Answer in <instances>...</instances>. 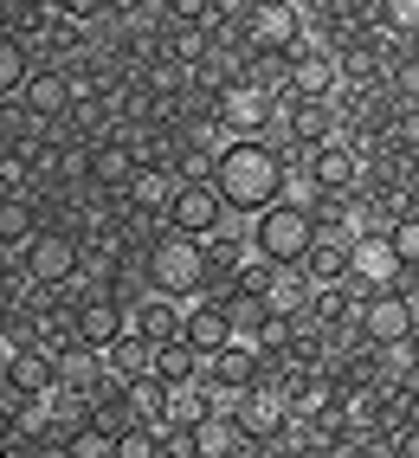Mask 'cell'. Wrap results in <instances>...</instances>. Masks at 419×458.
Masks as SVG:
<instances>
[{
    "instance_id": "obj_17",
    "label": "cell",
    "mask_w": 419,
    "mask_h": 458,
    "mask_svg": "<svg viewBox=\"0 0 419 458\" xmlns=\"http://www.w3.org/2000/svg\"><path fill=\"white\" fill-rule=\"evenodd\" d=\"M181 335H188V343H194L206 361H214L239 329H232V317H226V303H220V297H200V303H188V329H181Z\"/></svg>"
},
{
    "instance_id": "obj_1",
    "label": "cell",
    "mask_w": 419,
    "mask_h": 458,
    "mask_svg": "<svg viewBox=\"0 0 419 458\" xmlns=\"http://www.w3.org/2000/svg\"><path fill=\"white\" fill-rule=\"evenodd\" d=\"M290 148L278 136H226L220 142V156H214V188L226 194L232 213H264L278 194H284V181H290Z\"/></svg>"
},
{
    "instance_id": "obj_14",
    "label": "cell",
    "mask_w": 419,
    "mask_h": 458,
    "mask_svg": "<svg viewBox=\"0 0 419 458\" xmlns=\"http://www.w3.org/2000/svg\"><path fill=\"white\" fill-rule=\"evenodd\" d=\"M226 407V387L214 375H194V381H168V401H162V420L174 426H200V420H214Z\"/></svg>"
},
{
    "instance_id": "obj_24",
    "label": "cell",
    "mask_w": 419,
    "mask_h": 458,
    "mask_svg": "<svg viewBox=\"0 0 419 458\" xmlns=\"http://www.w3.org/2000/svg\"><path fill=\"white\" fill-rule=\"evenodd\" d=\"M206 252H214V271H239V265L252 259V233L220 226V233H206Z\"/></svg>"
},
{
    "instance_id": "obj_4",
    "label": "cell",
    "mask_w": 419,
    "mask_h": 458,
    "mask_svg": "<svg viewBox=\"0 0 419 458\" xmlns=\"http://www.w3.org/2000/svg\"><path fill=\"white\" fill-rule=\"evenodd\" d=\"M336 136H342V104L336 98H297V90H284V104H278V142L290 148L297 162H304L310 148L336 142Z\"/></svg>"
},
{
    "instance_id": "obj_22",
    "label": "cell",
    "mask_w": 419,
    "mask_h": 458,
    "mask_svg": "<svg viewBox=\"0 0 419 458\" xmlns=\"http://www.w3.org/2000/svg\"><path fill=\"white\" fill-rule=\"evenodd\" d=\"M39 52H26V39L0 33V98H26V78H33Z\"/></svg>"
},
{
    "instance_id": "obj_12",
    "label": "cell",
    "mask_w": 419,
    "mask_h": 458,
    "mask_svg": "<svg viewBox=\"0 0 419 458\" xmlns=\"http://www.w3.org/2000/svg\"><path fill=\"white\" fill-rule=\"evenodd\" d=\"M71 317H78V335H84V349H97V355H104V349L116 343V335L130 329V303L116 297V291H104V284H97V291L84 297Z\"/></svg>"
},
{
    "instance_id": "obj_15",
    "label": "cell",
    "mask_w": 419,
    "mask_h": 458,
    "mask_svg": "<svg viewBox=\"0 0 419 458\" xmlns=\"http://www.w3.org/2000/svg\"><path fill=\"white\" fill-rule=\"evenodd\" d=\"M304 168H310V181H316L323 194H355V188H362V174H368L362 156H355L342 136H336V142H323V148H310Z\"/></svg>"
},
{
    "instance_id": "obj_5",
    "label": "cell",
    "mask_w": 419,
    "mask_h": 458,
    "mask_svg": "<svg viewBox=\"0 0 419 458\" xmlns=\"http://www.w3.org/2000/svg\"><path fill=\"white\" fill-rule=\"evenodd\" d=\"M355 329H362L374 349L419 335V297H413V284L400 278V284H381V291H368V297H362V323H355Z\"/></svg>"
},
{
    "instance_id": "obj_21",
    "label": "cell",
    "mask_w": 419,
    "mask_h": 458,
    "mask_svg": "<svg viewBox=\"0 0 419 458\" xmlns=\"http://www.w3.org/2000/svg\"><path fill=\"white\" fill-rule=\"evenodd\" d=\"M155 375L162 381H194V375H206V355L188 335H168V343H155Z\"/></svg>"
},
{
    "instance_id": "obj_3",
    "label": "cell",
    "mask_w": 419,
    "mask_h": 458,
    "mask_svg": "<svg viewBox=\"0 0 419 458\" xmlns=\"http://www.w3.org/2000/svg\"><path fill=\"white\" fill-rule=\"evenodd\" d=\"M316 239H323V213L290 194H278L264 213H252V252L272 265H304Z\"/></svg>"
},
{
    "instance_id": "obj_28",
    "label": "cell",
    "mask_w": 419,
    "mask_h": 458,
    "mask_svg": "<svg viewBox=\"0 0 419 458\" xmlns=\"http://www.w3.org/2000/svg\"><path fill=\"white\" fill-rule=\"evenodd\" d=\"M297 7H323V0H297Z\"/></svg>"
},
{
    "instance_id": "obj_6",
    "label": "cell",
    "mask_w": 419,
    "mask_h": 458,
    "mask_svg": "<svg viewBox=\"0 0 419 458\" xmlns=\"http://www.w3.org/2000/svg\"><path fill=\"white\" fill-rule=\"evenodd\" d=\"M278 90H264L252 78L220 84V130L226 136H278Z\"/></svg>"
},
{
    "instance_id": "obj_9",
    "label": "cell",
    "mask_w": 419,
    "mask_h": 458,
    "mask_svg": "<svg viewBox=\"0 0 419 458\" xmlns=\"http://www.w3.org/2000/svg\"><path fill=\"white\" fill-rule=\"evenodd\" d=\"M136 168H142L136 142H130L123 130H104L91 148H84V168H78V181H84L91 194H123L130 181H136Z\"/></svg>"
},
{
    "instance_id": "obj_8",
    "label": "cell",
    "mask_w": 419,
    "mask_h": 458,
    "mask_svg": "<svg viewBox=\"0 0 419 458\" xmlns=\"http://www.w3.org/2000/svg\"><path fill=\"white\" fill-rule=\"evenodd\" d=\"M304 39H310V7H297V0H252L246 7V46L297 52Z\"/></svg>"
},
{
    "instance_id": "obj_11",
    "label": "cell",
    "mask_w": 419,
    "mask_h": 458,
    "mask_svg": "<svg viewBox=\"0 0 419 458\" xmlns=\"http://www.w3.org/2000/svg\"><path fill=\"white\" fill-rule=\"evenodd\" d=\"M26 110L39 116V123H65L71 104H78V90H71V58H39L33 78H26Z\"/></svg>"
},
{
    "instance_id": "obj_25",
    "label": "cell",
    "mask_w": 419,
    "mask_h": 458,
    "mask_svg": "<svg viewBox=\"0 0 419 458\" xmlns=\"http://www.w3.org/2000/svg\"><path fill=\"white\" fill-rule=\"evenodd\" d=\"M116 426H104V420H84L78 426V439H71V458H116Z\"/></svg>"
},
{
    "instance_id": "obj_2",
    "label": "cell",
    "mask_w": 419,
    "mask_h": 458,
    "mask_svg": "<svg viewBox=\"0 0 419 458\" xmlns=\"http://www.w3.org/2000/svg\"><path fill=\"white\" fill-rule=\"evenodd\" d=\"M142 265H148V291L162 297H181V303H200L214 291V252H206L200 233H181V226H155L142 246Z\"/></svg>"
},
{
    "instance_id": "obj_7",
    "label": "cell",
    "mask_w": 419,
    "mask_h": 458,
    "mask_svg": "<svg viewBox=\"0 0 419 458\" xmlns=\"http://www.w3.org/2000/svg\"><path fill=\"white\" fill-rule=\"evenodd\" d=\"M232 220V207H226V194L214 188V174H181V188H174V200H168V213H162V226H181V233H220Z\"/></svg>"
},
{
    "instance_id": "obj_16",
    "label": "cell",
    "mask_w": 419,
    "mask_h": 458,
    "mask_svg": "<svg viewBox=\"0 0 419 458\" xmlns=\"http://www.w3.org/2000/svg\"><path fill=\"white\" fill-rule=\"evenodd\" d=\"M206 375H214L226 394H239V387H252V381H264L272 375V361H264V349L252 343V335H232V343L206 361Z\"/></svg>"
},
{
    "instance_id": "obj_18",
    "label": "cell",
    "mask_w": 419,
    "mask_h": 458,
    "mask_svg": "<svg viewBox=\"0 0 419 458\" xmlns=\"http://www.w3.org/2000/svg\"><path fill=\"white\" fill-rule=\"evenodd\" d=\"M130 323L148 335V343H168V335H181V329H188V303H181V297H162V291H148V297H136Z\"/></svg>"
},
{
    "instance_id": "obj_19",
    "label": "cell",
    "mask_w": 419,
    "mask_h": 458,
    "mask_svg": "<svg viewBox=\"0 0 419 458\" xmlns=\"http://www.w3.org/2000/svg\"><path fill=\"white\" fill-rule=\"evenodd\" d=\"M194 445H200V458H232V452H252V433H246V420L232 407H220L214 420L194 426Z\"/></svg>"
},
{
    "instance_id": "obj_20",
    "label": "cell",
    "mask_w": 419,
    "mask_h": 458,
    "mask_svg": "<svg viewBox=\"0 0 419 458\" xmlns=\"http://www.w3.org/2000/svg\"><path fill=\"white\" fill-rule=\"evenodd\" d=\"M348 246H355V239H342V233H329V226H323V239L310 246L304 271H310L316 284H342V278H348Z\"/></svg>"
},
{
    "instance_id": "obj_13",
    "label": "cell",
    "mask_w": 419,
    "mask_h": 458,
    "mask_svg": "<svg viewBox=\"0 0 419 458\" xmlns=\"http://www.w3.org/2000/svg\"><path fill=\"white\" fill-rule=\"evenodd\" d=\"M348 278L362 284V291H381V284H400L406 265H400L394 246H387V233H362V239L348 246Z\"/></svg>"
},
{
    "instance_id": "obj_26",
    "label": "cell",
    "mask_w": 419,
    "mask_h": 458,
    "mask_svg": "<svg viewBox=\"0 0 419 458\" xmlns=\"http://www.w3.org/2000/svg\"><path fill=\"white\" fill-rule=\"evenodd\" d=\"M387 246L400 252V265H406V271H419V213H413V207L387 220Z\"/></svg>"
},
{
    "instance_id": "obj_23",
    "label": "cell",
    "mask_w": 419,
    "mask_h": 458,
    "mask_svg": "<svg viewBox=\"0 0 419 458\" xmlns=\"http://www.w3.org/2000/svg\"><path fill=\"white\" fill-rule=\"evenodd\" d=\"M374 26H381L387 39H400V46H419V0H381Z\"/></svg>"
},
{
    "instance_id": "obj_10",
    "label": "cell",
    "mask_w": 419,
    "mask_h": 458,
    "mask_svg": "<svg viewBox=\"0 0 419 458\" xmlns=\"http://www.w3.org/2000/svg\"><path fill=\"white\" fill-rule=\"evenodd\" d=\"M26 271L39 284H71L84 271V233L78 226H39V239L26 246Z\"/></svg>"
},
{
    "instance_id": "obj_27",
    "label": "cell",
    "mask_w": 419,
    "mask_h": 458,
    "mask_svg": "<svg viewBox=\"0 0 419 458\" xmlns=\"http://www.w3.org/2000/svg\"><path fill=\"white\" fill-rule=\"evenodd\" d=\"M162 426H168V420H136V426H123L116 458H148V452H162Z\"/></svg>"
}]
</instances>
